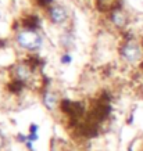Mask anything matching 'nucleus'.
<instances>
[{
	"label": "nucleus",
	"instance_id": "nucleus-1",
	"mask_svg": "<svg viewBox=\"0 0 143 151\" xmlns=\"http://www.w3.org/2000/svg\"><path fill=\"white\" fill-rule=\"evenodd\" d=\"M17 43L18 46L24 50L28 51H38L43 45V39L38 32L35 31H29V29H25V31H21V32L17 35Z\"/></svg>",
	"mask_w": 143,
	"mask_h": 151
},
{
	"label": "nucleus",
	"instance_id": "nucleus-2",
	"mask_svg": "<svg viewBox=\"0 0 143 151\" xmlns=\"http://www.w3.org/2000/svg\"><path fill=\"white\" fill-rule=\"evenodd\" d=\"M121 57L129 64H136L143 57L142 47L136 42H128L121 47Z\"/></svg>",
	"mask_w": 143,
	"mask_h": 151
},
{
	"label": "nucleus",
	"instance_id": "nucleus-3",
	"mask_svg": "<svg viewBox=\"0 0 143 151\" xmlns=\"http://www.w3.org/2000/svg\"><path fill=\"white\" fill-rule=\"evenodd\" d=\"M49 15H50L51 22L56 25H63L68 19V11L63 6H53L49 11Z\"/></svg>",
	"mask_w": 143,
	"mask_h": 151
},
{
	"label": "nucleus",
	"instance_id": "nucleus-4",
	"mask_svg": "<svg viewBox=\"0 0 143 151\" xmlns=\"http://www.w3.org/2000/svg\"><path fill=\"white\" fill-rule=\"evenodd\" d=\"M42 100H43V105L46 107L47 110H50V111H53L56 107H57V101H58L57 100V96H56L53 92H49V90L45 92Z\"/></svg>",
	"mask_w": 143,
	"mask_h": 151
},
{
	"label": "nucleus",
	"instance_id": "nucleus-5",
	"mask_svg": "<svg viewBox=\"0 0 143 151\" xmlns=\"http://www.w3.org/2000/svg\"><path fill=\"white\" fill-rule=\"evenodd\" d=\"M111 21H113V24L116 27L122 28L126 24V17L122 13H120V11H116V13H113V15H111Z\"/></svg>",
	"mask_w": 143,
	"mask_h": 151
},
{
	"label": "nucleus",
	"instance_id": "nucleus-6",
	"mask_svg": "<svg viewBox=\"0 0 143 151\" xmlns=\"http://www.w3.org/2000/svg\"><path fill=\"white\" fill-rule=\"evenodd\" d=\"M15 73H17V76H18L21 81H27V79L31 76V71H29V68L25 67V65H20V67H17Z\"/></svg>",
	"mask_w": 143,
	"mask_h": 151
},
{
	"label": "nucleus",
	"instance_id": "nucleus-7",
	"mask_svg": "<svg viewBox=\"0 0 143 151\" xmlns=\"http://www.w3.org/2000/svg\"><path fill=\"white\" fill-rule=\"evenodd\" d=\"M28 140H29V142H36V140H39V125L31 124V126H29V133H28Z\"/></svg>",
	"mask_w": 143,
	"mask_h": 151
},
{
	"label": "nucleus",
	"instance_id": "nucleus-8",
	"mask_svg": "<svg viewBox=\"0 0 143 151\" xmlns=\"http://www.w3.org/2000/svg\"><path fill=\"white\" fill-rule=\"evenodd\" d=\"M60 61H61V64H71V61H72V57H71V54L69 53H65V54H63L60 57Z\"/></svg>",
	"mask_w": 143,
	"mask_h": 151
},
{
	"label": "nucleus",
	"instance_id": "nucleus-9",
	"mask_svg": "<svg viewBox=\"0 0 143 151\" xmlns=\"http://www.w3.org/2000/svg\"><path fill=\"white\" fill-rule=\"evenodd\" d=\"M1 146H3V140H1V136H0V148H1Z\"/></svg>",
	"mask_w": 143,
	"mask_h": 151
},
{
	"label": "nucleus",
	"instance_id": "nucleus-10",
	"mask_svg": "<svg viewBox=\"0 0 143 151\" xmlns=\"http://www.w3.org/2000/svg\"><path fill=\"white\" fill-rule=\"evenodd\" d=\"M3 19V14H1V11H0V21Z\"/></svg>",
	"mask_w": 143,
	"mask_h": 151
}]
</instances>
